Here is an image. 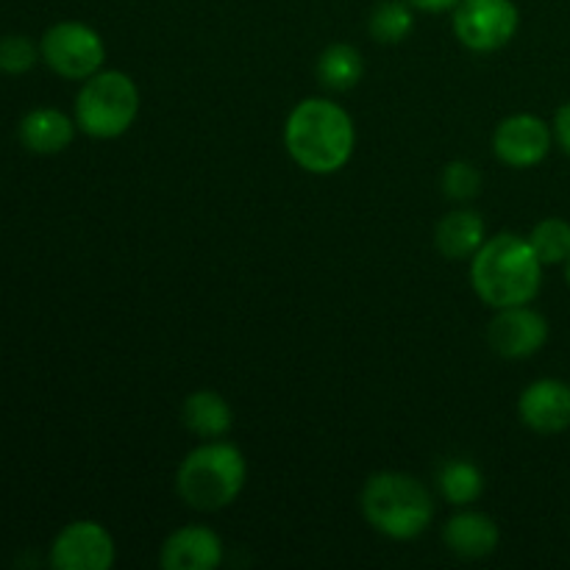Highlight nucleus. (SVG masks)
I'll return each instance as SVG.
<instances>
[{
	"label": "nucleus",
	"instance_id": "nucleus-24",
	"mask_svg": "<svg viewBox=\"0 0 570 570\" xmlns=\"http://www.w3.org/2000/svg\"><path fill=\"white\" fill-rule=\"evenodd\" d=\"M412 9H421V11H443V9H454L460 0H406Z\"/></svg>",
	"mask_w": 570,
	"mask_h": 570
},
{
	"label": "nucleus",
	"instance_id": "nucleus-10",
	"mask_svg": "<svg viewBox=\"0 0 570 570\" xmlns=\"http://www.w3.org/2000/svg\"><path fill=\"white\" fill-rule=\"evenodd\" d=\"M493 150L504 165L534 167L549 156L551 128L538 115H512L499 122L493 134Z\"/></svg>",
	"mask_w": 570,
	"mask_h": 570
},
{
	"label": "nucleus",
	"instance_id": "nucleus-16",
	"mask_svg": "<svg viewBox=\"0 0 570 570\" xmlns=\"http://www.w3.org/2000/svg\"><path fill=\"white\" fill-rule=\"evenodd\" d=\"M181 421L184 426L193 434L204 440H217L223 434H228L232 429V406L215 390H198V393H189L187 401L181 406Z\"/></svg>",
	"mask_w": 570,
	"mask_h": 570
},
{
	"label": "nucleus",
	"instance_id": "nucleus-8",
	"mask_svg": "<svg viewBox=\"0 0 570 570\" xmlns=\"http://www.w3.org/2000/svg\"><path fill=\"white\" fill-rule=\"evenodd\" d=\"M50 566L59 570H109L115 566V540L100 523L76 521L56 534Z\"/></svg>",
	"mask_w": 570,
	"mask_h": 570
},
{
	"label": "nucleus",
	"instance_id": "nucleus-3",
	"mask_svg": "<svg viewBox=\"0 0 570 570\" xmlns=\"http://www.w3.org/2000/svg\"><path fill=\"white\" fill-rule=\"evenodd\" d=\"M245 476V456L239 454L237 445L209 440L184 456L176 473V488L184 504L200 512L226 510L243 493Z\"/></svg>",
	"mask_w": 570,
	"mask_h": 570
},
{
	"label": "nucleus",
	"instance_id": "nucleus-4",
	"mask_svg": "<svg viewBox=\"0 0 570 570\" xmlns=\"http://www.w3.org/2000/svg\"><path fill=\"white\" fill-rule=\"evenodd\" d=\"M362 512L376 532L393 540H412L432 523L434 501L417 479L384 471L367 479L362 490Z\"/></svg>",
	"mask_w": 570,
	"mask_h": 570
},
{
	"label": "nucleus",
	"instance_id": "nucleus-12",
	"mask_svg": "<svg viewBox=\"0 0 570 570\" xmlns=\"http://www.w3.org/2000/svg\"><path fill=\"white\" fill-rule=\"evenodd\" d=\"M223 560V540L206 527H184L161 546L159 562L165 570H212Z\"/></svg>",
	"mask_w": 570,
	"mask_h": 570
},
{
	"label": "nucleus",
	"instance_id": "nucleus-15",
	"mask_svg": "<svg viewBox=\"0 0 570 570\" xmlns=\"http://www.w3.org/2000/svg\"><path fill=\"white\" fill-rule=\"evenodd\" d=\"M484 220L473 209H456L445 215L434 228V245L451 262L473 259L484 245Z\"/></svg>",
	"mask_w": 570,
	"mask_h": 570
},
{
	"label": "nucleus",
	"instance_id": "nucleus-22",
	"mask_svg": "<svg viewBox=\"0 0 570 570\" xmlns=\"http://www.w3.org/2000/svg\"><path fill=\"white\" fill-rule=\"evenodd\" d=\"M37 56L39 53L31 39L17 37V33L0 39V72H6V76H22V72H28L37 65Z\"/></svg>",
	"mask_w": 570,
	"mask_h": 570
},
{
	"label": "nucleus",
	"instance_id": "nucleus-7",
	"mask_svg": "<svg viewBox=\"0 0 570 570\" xmlns=\"http://www.w3.org/2000/svg\"><path fill=\"white\" fill-rule=\"evenodd\" d=\"M518 22L521 14L512 0H460L454 6L456 39L476 53H490L510 45Z\"/></svg>",
	"mask_w": 570,
	"mask_h": 570
},
{
	"label": "nucleus",
	"instance_id": "nucleus-2",
	"mask_svg": "<svg viewBox=\"0 0 570 570\" xmlns=\"http://www.w3.org/2000/svg\"><path fill=\"white\" fill-rule=\"evenodd\" d=\"M471 282L479 298L493 309L529 304L540 293L543 262L534 254L529 237L495 234L484 239L471 265Z\"/></svg>",
	"mask_w": 570,
	"mask_h": 570
},
{
	"label": "nucleus",
	"instance_id": "nucleus-1",
	"mask_svg": "<svg viewBox=\"0 0 570 570\" xmlns=\"http://www.w3.org/2000/svg\"><path fill=\"white\" fill-rule=\"evenodd\" d=\"M354 120L343 106L326 98H306L289 111L284 145L298 167L315 176H328L348 165L354 154Z\"/></svg>",
	"mask_w": 570,
	"mask_h": 570
},
{
	"label": "nucleus",
	"instance_id": "nucleus-21",
	"mask_svg": "<svg viewBox=\"0 0 570 570\" xmlns=\"http://www.w3.org/2000/svg\"><path fill=\"white\" fill-rule=\"evenodd\" d=\"M443 189L445 195L454 200L476 198L479 189H482V173H479L471 161H451L443 170Z\"/></svg>",
	"mask_w": 570,
	"mask_h": 570
},
{
	"label": "nucleus",
	"instance_id": "nucleus-13",
	"mask_svg": "<svg viewBox=\"0 0 570 570\" xmlns=\"http://www.w3.org/2000/svg\"><path fill=\"white\" fill-rule=\"evenodd\" d=\"M449 551L460 560H484L499 549V527L482 512H460L443 529Z\"/></svg>",
	"mask_w": 570,
	"mask_h": 570
},
{
	"label": "nucleus",
	"instance_id": "nucleus-14",
	"mask_svg": "<svg viewBox=\"0 0 570 570\" xmlns=\"http://www.w3.org/2000/svg\"><path fill=\"white\" fill-rule=\"evenodd\" d=\"M72 137H76V122L59 109H33L20 122V139L31 154H61L70 148Z\"/></svg>",
	"mask_w": 570,
	"mask_h": 570
},
{
	"label": "nucleus",
	"instance_id": "nucleus-23",
	"mask_svg": "<svg viewBox=\"0 0 570 570\" xmlns=\"http://www.w3.org/2000/svg\"><path fill=\"white\" fill-rule=\"evenodd\" d=\"M554 137L557 142H560V148L570 156V104H566L560 111H557Z\"/></svg>",
	"mask_w": 570,
	"mask_h": 570
},
{
	"label": "nucleus",
	"instance_id": "nucleus-11",
	"mask_svg": "<svg viewBox=\"0 0 570 570\" xmlns=\"http://www.w3.org/2000/svg\"><path fill=\"white\" fill-rule=\"evenodd\" d=\"M521 421L538 434H560L570 429V384L540 379L523 390L518 401Z\"/></svg>",
	"mask_w": 570,
	"mask_h": 570
},
{
	"label": "nucleus",
	"instance_id": "nucleus-17",
	"mask_svg": "<svg viewBox=\"0 0 570 570\" xmlns=\"http://www.w3.org/2000/svg\"><path fill=\"white\" fill-rule=\"evenodd\" d=\"M362 72H365V65H362V53L354 45H328L321 53V59H317V78L332 92L354 89L362 81Z\"/></svg>",
	"mask_w": 570,
	"mask_h": 570
},
{
	"label": "nucleus",
	"instance_id": "nucleus-9",
	"mask_svg": "<svg viewBox=\"0 0 570 570\" xmlns=\"http://www.w3.org/2000/svg\"><path fill=\"white\" fill-rule=\"evenodd\" d=\"M488 340L490 348L504 360H527L538 354L549 340V321L527 304L507 306L490 321Z\"/></svg>",
	"mask_w": 570,
	"mask_h": 570
},
{
	"label": "nucleus",
	"instance_id": "nucleus-6",
	"mask_svg": "<svg viewBox=\"0 0 570 570\" xmlns=\"http://www.w3.org/2000/svg\"><path fill=\"white\" fill-rule=\"evenodd\" d=\"M39 53H42L45 65L59 72L61 78L87 81L104 65L106 45L100 33L87 22L65 20L45 31Z\"/></svg>",
	"mask_w": 570,
	"mask_h": 570
},
{
	"label": "nucleus",
	"instance_id": "nucleus-20",
	"mask_svg": "<svg viewBox=\"0 0 570 570\" xmlns=\"http://www.w3.org/2000/svg\"><path fill=\"white\" fill-rule=\"evenodd\" d=\"M538 259L546 265H566L570 259V223L562 217H546L529 234Z\"/></svg>",
	"mask_w": 570,
	"mask_h": 570
},
{
	"label": "nucleus",
	"instance_id": "nucleus-19",
	"mask_svg": "<svg viewBox=\"0 0 570 570\" xmlns=\"http://www.w3.org/2000/svg\"><path fill=\"white\" fill-rule=\"evenodd\" d=\"M440 490L454 507L473 504L484 493V479L473 462L454 460L440 471Z\"/></svg>",
	"mask_w": 570,
	"mask_h": 570
},
{
	"label": "nucleus",
	"instance_id": "nucleus-25",
	"mask_svg": "<svg viewBox=\"0 0 570 570\" xmlns=\"http://www.w3.org/2000/svg\"><path fill=\"white\" fill-rule=\"evenodd\" d=\"M566 273H568V284H570V259L566 262Z\"/></svg>",
	"mask_w": 570,
	"mask_h": 570
},
{
	"label": "nucleus",
	"instance_id": "nucleus-5",
	"mask_svg": "<svg viewBox=\"0 0 570 570\" xmlns=\"http://www.w3.org/2000/svg\"><path fill=\"white\" fill-rule=\"evenodd\" d=\"M139 115V89L120 70L95 72L76 98V126L95 139L122 137Z\"/></svg>",
	"mask_w": 570,
	"mask_h": 570
},
{
	"label": "nucleus",
	"instance_id": "nucleus-18",
	"mask_svg": "<svg viewBox=\"0 0 570 570\" xmlns=\"http://www.w3.org/2000/svg\"><path fill=\"white\" fill-rule=\"evenodd\" d=\"M412 28H415V14L406 0H382L379 6H373L371 20H367V31L382 45L404 42Z\"/></svg>",
	"mask_w": 570,
	"mask_h": 570
}]
</instances>
